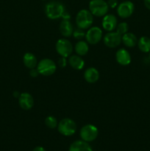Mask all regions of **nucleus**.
Segmentation results:
<instances>
[{"instance_id":"1","label":"nucleus","mask_w":150,"mask_h":151,"mask_svg":"<svg viewBox=\"0 0 150 151\" xmlns=\"http://www.w3.org/2000/svg\"><path fill=\"white\" fill-rule=\"evenodd\" d=\"M65 7L61 2L57 1H52L47 3L45 6V13L47 17L51 20L62 18L64 13Z\"/></svg>"},{"instance_id":"2","label":"nucleus","mask_w":150,"mask_h":151,"mask_svg":"<svg viewBox=\"0 0 150 151\" xmlns=\"http://www.w3.org/2000/svg\"><path fill=\"white\" fill-rule=\"evenodd\" d=\"M93 22H94V17L90 10L83 9L78 12L76 16V24L78 28L82 29L90 28L92 25Z\"/></svg>"},{"instance_id":"3","label":"nucleus","mask_w":150,"mask_h":151,"mask_svg":"<svg viewBox=\"0 0 150 151\" xmlns=\"http://www.w3.org/2000/svg\"><path fill=\"white\" fill-rule=\"evenodd\" d=\"M89 10L93 16L101 17L107 14L109 6L104 0H91L89 3Z\"/></svg>"},{"instance_id":"4","label":"nucleus","mask_w":150,"mask_h":151,"mask_svg":"<svg viewBox=\"0 0 150 151\" xmlns=\"http://www.w3.org/2000/svg\"><path fill=\"white\" fill-rule=\"evenodd\" d=\"M57 129L62 135L70 137L76 132V125L74 121L69 118H64L61 119L57 125Z\"/></svg>"},{"instance_id":"5","label":"nucleus","mask_w":150,"mask_h":151,"mask_svg":"<svg viewBox=\"0 0 150 151\" xmlns=\"http://www.w3.org/2000/svg\"><path fill=\"white\" fill-rule=\"evenodd\" d=\"M37 69L40 75L44 76H50L56 72L57 66L52 60L49 58H44L40 60L37 65Z\"/></svg>"},{"instance_id":"6","label":"nucleus","mask_w":150,"mask_h":151,"mask_svg":"<svg viewBox=\"0 0 150 151\" xmlns=\"http://www.w3.org/2000/svg\"><path fill=\"white\" fill-rule=\"evenodd\" d=\"M56 51L61 57L67 58L73 52V46L67 39L60 38L57 41L55 45Z\"/></svg>"},{"instance_id":"7","label":"nucleus","mask_w":150,"mask_h":151,"mask_svg":"<svg viewBox=\"0 0 150 151\" xmlns=\"http://www.w3.org/2000/svg\"><path fill=\"white\" fill-rule=\"evenodd\" d=\"M99 134V131L97 128L94 125L88 124L81 128L80 137L83 141L89 142L95 140Z\"/></svg>"},{"instance_id":"8","label":"nucleus","mask_w":150,"mask_h":151,"mask_svg":"<svg viewBox=\"0 0 150 151\" xmlns=\"http://www.w3.org/2000/svg\"><path fill=\"white\" fill-rule=\"evenodd\" d=\"M135 10V5L130 1H125L118 5L117 13L122 19H126L131 16Z\"/></svg>"},{"instance_id":"9","label":"nucleus","mask_w":150,"mask_h":151,"mask_svg":"<svg viewBox=\"0 0 150 151\" xmlns=\"http://www.w3.org/2000/svg\"><path fill=\"white\" fill-rule=\"evenodd\" d=\"M104 44L109 48H116L121 44L122 41V35L117 32H110L104 35Z\"/></svg>"},{"instance_id":"10","label":"nucleus","mask_w":150,"mask_h":151,"mask_svg":"<svg viewBox=\"0 0 150 151\" xmlns=\"http://www.w3.org/2000/svg\"><path fill=\"white\" fill-rule=\"evenodd\" d=\"M102 38V31L98 27H93L88 30L85 34V38L88 44H96Z\"/></svg>"},{"instance_id":"11","label":"nucleus","mask_w":150,"mask_h":151,"mask_svg":"<svg viewBox=\"0 0 150 151\" xmlns=\"http://www.w3.org/2000/svg\"><path fill=\"white\" fill-rule=\"evenodd\" d=\"M19 103L20 107L24 111H29L33 107L34 100L29 93L24 92L19 97Z\"/></svg>"},{"instance_id":"12","label":"nucleus","mask_w":150,"mask_h":151,"mask_svg":"<svg viewBox=\"0 0 150 151\" xmlns=\"http://www.w3.org/2000/svg\"><path fill=\"white\" fill-rule=\"evenodd\" d=\"M102 27L105 30L112 32L117 27V19L113 14L105 15L102 20Z\"/></svg>"},{"instance_id":"13","label":"nucleus","mask_w":150,"mask_h":151,"mask_svg":"<svg viewBox=\"0 0 150 151\" xmlns=\"http://www.w3.org/2000/svg\"><path fill=\"white\" fill-rule=\"evenodd\" d=\"M116 61L121 66H127L131 62L130 54L125 49H120L116 54Z\"/></svg>"},{"instance_id":"14","label":"nucleus","mask_w":150,"mask_h":151,"mask_svg":"<svg viewBox=\"0 0 150 151\" xmlns=\"http://www.w3.org/2000/svg\"><path fill=\"white\" fill-rule=\"evenodd\" d=\"M84 78L89 83H94L97 82L99 78V72L95 68L90 67L85 71Z\"/></svg>"},{"instance_id":"15","label":"nucleus","mask_w":150,"mask_h":151,"mask_svg":"<svg viewBox=\"0 0 150 151\" xmlns=\"http://www.w3.org/2000/svg\"><path fill=\"white\" fill-rule=\"evenodd\" d=\"M69 151H93V150L87 142L77 140L71 145Z\"/></svg>"},{"instance_id":"16","label":"nucleus","mask_w":150,"mask_h":151,"mask_svg":"<svg viewBox=\"0 0 150 151\" xmlns=\"http://www.w3.org/2000/svg\"><path fill=\"white\" fill-rule=\"evenodd\" d=\"M60 31L63 36H71L74 32L73 25L69 20H63L60 24Z\"/></svg>"},{"instance_id":"17","label":"nucleus","mask_w":150,"mask_h":151,"mask_svg":"<svg viewBox=\"0 0 150 151\" xmlns=\"http://www.w3.org/2000/svg\"><path fill=\"white\" fill-rule=\"evenodd\" d=\"M138 41L137 37L134 35L132 32H126V33L124 34L122 36V42L124 44L126 47L132 48L136 46L138 44Z\"/></svg>"},{"instance_id":"18","label":"nucleus","mask_w":150,"mask_h":151,"mask_svg":"<svg viewBox=\"0 0 150 151\" xmlns=\"http://www.w3.org/2000/svg\"><path fill=\"white\" fill-rule=\"evenodd\" d=\"M23 62L25 66L30 69H34L38 65L36 57L31 52L25 53L23 58Z\"/></svg>"},{"instance_id":"19","label":"nucleus","mask_w":150,"mask_h":151,"mask_svg":"<svg viewBox=\"0 0 150 151\" xmlns=\"http://www.w3.org/2000/svg\"><path fill=\"white\" fill-rule=\"evenodd\" d=\"M69 64L73 69L80 70L85 66V61L79 55H72L69 58Z\"/></svg>"},{"instance_id":"20","label":"nucleus","mask_w":150,"mask_h":151,"mask_svg":"<svg viewBox=\"0 0 150 151\" xmlns=\"http://www.w3.org/2000/svg\"><path fill=\"white\" fill-rule=\"evenodd\" d=\"M89 47L86 41L80 40L75 45V52L79 56H84L88 52Z\"/></svg>"},{"instance_id":"21","label":"nucleus","mask_w":150,"mask_h":151,"mask_svg":"<svg viewBox=\"0 0 150 151\" xmlns=\"http://www.w3.org/2000/svg\"><path fill=\"white\" fill-rule=\"evenodd\" d=\"M138 46L139 50L143 52H150V38L146 36H143L138 41Z\"/></svg>"},{"instance_id":"22","label":"nucleus","mask_w":150,"mask_h":151,"mask_svg":"<svg viewBox=\"0 0 150 151\" xmlns=\"http://www.w3.org/2000/svg\"><path fill=\"white\" fill-rule=\"evenodd\" d=\"M45 125L51 129H54L58 125L57 119L53 116H49L45 119Z\"/></svg>"},{"instance_id":"23","label":"nucleus","mask_w":150,"mask_h":151,"mask_svg":"<svg viewBox=\"0 0 150 151\" xmlns=\"http://www.w3.org/2000/svg\"><path fill=\"white\" fill-rule=\"evenodd\" d=\"M128 29H129V25L126 22H121L116 27V32L121 35L126 33L128 32Z\"/></svg>"},{"instance_id":"24","label":"nucleus","mask_w":150,"mask_h":151,"mask_svg":"<svg viewBox=\"0 0 150 151\" xmlns=\"http://www.w3.org/2000/svg\"><path fill=\"white\" fill-rule=\"evenodd\" d=\"M72 35L74 37V38L79 40V41H80L81 39H82L84 37H85V32L83 31V29H80V28H78V29H75L73 32V34H72Z\"/></svg>"},{"instance_id":"25","label":"nucleus","mask_w":150,"mask_h":151,"mask_svg":"<svg viewBox=\"0 0 150 151\" xmlns=\"http://www.w3.org/2000/svg\"><path fill=\"white\" fill-rule=\"evenodd\" d=\"M66 64H67V61H66V58L61 57L58 60V66L61 68L66 67Z\"/></svg>"},{"instance_id":"26","label":"nucleus","mask_w":150,"mask_h":151,"mask_svg":"<svg viewBox=\"0 0 150 151\" xmlns=\"http://www.w3.org/2000/svg\"><path fill=\"white\" fill-rule=\"evenodd\" d=\"M107 4H108L109 7L115 8V7H116L118 6V1L117 0H108Z\"/></svg>"},{"instance_id":"27","label":"nucleus","mask_w":150,"mask_h":151,"mask_svg":"<svg viewBox=\"0 0 150 151\" xmlns=\"http://www.w3.org/2000/svg\"><path fill=\"white\" fill-rule=\"evenodd\" d=\"M29 75H30L31 77H32V78H36V77L39 75V72H38V69H35V68H34V69H32L30 70Z\"/></svg>"},{"instance_id":"28","label":"nucleus","mask_w":150,"mask_h":151,"mask_svg":"<svg viewBox=\"0 0 150 151\" xmlns=\"http://www.w3.org/2000/svg\"><path fill=\"white\" fill-rule=\"evenodd\" d=\"M62 18L63 19V20H69L71 18V16H70V15L67 13V12L65 11L64 13L63 14V16H62Z\"/></svg>"},{"instance_id":"29","label":"nucleus","mask_w":150,"mask_h":151,"mask_svg":"<svg viewBox=\"0 0 150 151\" xmlns=\"http://www.w3.org/2000/svg\"><path fill=\"white\" fill-rule=\"evenodd\" d=\"M144 2L145 7L150 10V0H144Z\"/></svg>"},{"instance_id":"30","label":"nucleus","mask_w":150,"mask_h":151,"mask_svg":"<svg viewBox=\"0 0 150 151\" xmlns=\"http://www.w3.org/2000/svg\"><path fill=\"white\" fill-rule=\"evenodd\" d=\"M32 151H46V150L44 148V147H35V149H34Z\"/></svg>"},{"instance_id":"31","label":"nucleus","mask_w":150,"mask_h":151,"mask_svg":"<svg viewBox=\"0 0 150 151\" xmlns=\"http://www.w3.org/2000/svg\"><path fill=\"white\" fill-rule=\"evenodd\" d=\"M18 93H19V92H17V91H15V92H14V96H15V97H19L20 94H18Z\"/></svg>"},{"instance_id":"32","label":"nucleus","mask_w":150,"mask_h":151,"mask_svg":"<svg viewBox=\"0 0 150 151\" xmlns=\"http://www.w3.org/2000/svg\"><path fill=\"white\" fill-rule=\"evenodd\" d=\"M149 59H150V52H149Z\"/></svg>"},{"instance_id":"33","label":"nucleus","mask_w":150,"mask_h":151,"mask_svg":"<svg viewBox=\"0 0 150 151\" xmlns=\"http://www.w3.org/2000/svg\"><path fill=\"white\" fill-rule=\"evenodd\" d=\"M44 1H45V0H44Z\"/></svg>"}]
</instances>
